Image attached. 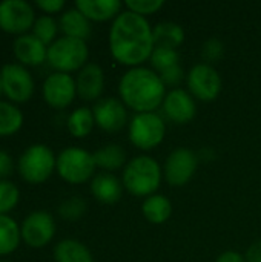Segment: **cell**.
Wrapping results in <instances>:
<instances>
[{
  "label": "cell",
  "mask_w": 261,
  "mask_h": 262,
  "mask_svg": "<svg viewBox=\"0 0 261 262\" xmlns=\"http://www.w3.org/2000/svg\"><path fill=\"white\" fill-rule=\"evenodd\" d=\"M109 48L122 64L137 66L151 58L155 43L148 20L132 11L118 14L109 31Z\"/></svg>",
  "instance_id": "6da1fadb"
},
{
  "label": "cell",
  "mask_w": 261,
  "mask_h": 262,
  "mask_svg": "<svg viewBox=\"0 0 261 262\" xmlns=\"http://www.w3.org/2000/svg\"><path fill=\"white\" fill-rule=\"evenodd\" d=\"M120 97L125 104L140 114L152 112L165 101V84L155 72L146 68H134L120 80Z\"/></svg>",
  "instance_id": "7a4b0ae2"
},
{
  "label": "cell",
  "mask_w": 261,
  "mask_h": 262,
  "mask_svg": "<svg viewBox=\"0 0 261 262\" xmlns=\"http://www.w3.org/2000/svg\"><path fill=\"white\" fill-rule=\"evenodd\" d=\"M162 181V169L151 157H137L131 160L123 172L125 187L135 196L154 193Z\"/></svg>",
  "instance_id": "3957f363"
},
{
  "label": "cell",
  "mask_w": 261,
  "mask_h": 262,
  "mask_svg": "<svg viewBox=\"0 0 261 262\" xmlns=\"http://www.w3.org/2000/svg\"><path fill=\"white\" fill-rule=\"evenodd\" d=\"M46 60L58 72H71L82 68L88 60V46L85 40L60 37L48 46Z\"/></svg>",
  "instance_id": "277c9868"
},
{
  "label": "cell",
  "mask_w": 261,
  "mask_h": 262,
  "mask_svg": "<svg viewBox=\"0 0 261 262\" xmlns=\"http://www.w3.org/2000/svg\"><path fill=\"white\" fill-rule=\"evenodd\" d=\"M57 166L52 150L45 144L29 146L18 160L20 175L31 184H38L48 180Z\"/></svg>",
  "instance_id": "5b68a950"
},
{
  "label": "cell",
  "mask_w": 261,
  "mask_h": 262,
  "mask_svg": "<svg viewBox=\"0 0 261 262\" xmlns=\"http://www.w3.org/2000/svg\"><path fill=\"white\" fill-rule=\"evenodd\" d=\"M94 170V155L83 149L68 147L57 158L58 175L71 184H82L88 181L92 177Z\"/></svg>",
  "instance_id": "8992f818"
},
{
  "label": "cell",
  "mask_w": 261,
  "mask_h": 262,
  "mask_svg": "<svg viewBox=\"0 0 261 262\" xmlns=\"http://www.w3.org/2000/svg\"><path fill=\"white\" fill-rule=\"evenodd\" d=\"M165 123L154 112L137 114L129 124V138L134 146L142 150L157 147L165 138Z\"/></svg>",
  "instance_id": "52a82bcc"
},
{
  "label": "cell",
  "mask_w": 261,
  "mask_h": 262,
  "mask_svg": "<svg viewBox=\"0 0 261 262\" xmlns=\"http://www.w3.org/2000/svg\"><path fill=\"white\" fill-rule=\"evenodd\" d=\"M0 77L3 94L9 100L15 103H25L31 98L34 92V80L25 66L17 63H8L2 68Z\"/></svg>",
  "instance_id": "ba28073f"
},
{
  "label": "cell",
  "mask_w": 261,
  "mask_h": 262,
  "mask_svg": "<svg viewBox=\"0 0 261 262\" xmlns=\"http://www.w3.org/2000/svg\"><path fill=\"white\" fill-rule=\"evenodd\" d=\"M35 14L32 5L26 0L0 2V28L11 34H20L32 28Z\"/></svg>",
  "instance_id": "9c48e42d"
},
{
  "label": "cell",
  "mask_w": 261,
  "mask_h": 262,
  "mask_svg": "<svg viewBox=\"0 0 261 262\" xmlns=\"http://www.w3.org/2000/svg\"><path fill=\"white\" fill-rule=\"evenodd\" d=\"M188 86L195 98L202 101H212L222 91L220 74L211 64H197L188 74Z\"/></svg>",
  "instance_id": "30bf717a"
},
{
  "label": "cell",
  "mask_w": 261,
  "mask_h": 262,
  "mask_svg": "<svg viewBox=\"0 0 261 262\" xmlns=\"http://www.w3.org/2000/svg\"><path fill=\"white\" fill-rule=\"evenodd\" d=\"M20 233L29 247L40 249L46 246L55 233L54 218L48 212H32L23 220Z\"/></svg>",
  "instance_id": "8fae6325"
},
{
  "label": "cell",
  "mask_w": 261,
  "mask_h": 262,
  "mask_svg": "<svg viewBox=\"0 0 261 262\" xmlns=\"http://www.w3.org/2000/svg\"><path fill=\"white\" fill-rule=\"evenodd\" d=\"M197 164H198V160L192 150L185 149V147L177 149L166 160L165 178L174 187L185 186L192 178L197 169Z\"/></svg>",
  "instance_id": "7c38bea8"
},
{
  "label": "cell",
  "mask_w": 261,
  "mask_h": 262,
  "mask_svg": "<svg viewBox=\"0 0 261 262\" xmlns=\"http://www.w3.org/2000/svg\"><path fill=\"white\" fill-rule=\"evenodd\" d=\"M77 84L69 74L54 72L43 83V97L52 107L63 109L69 106L75 97Z\"/></svg>",
  "instance_id": "4fadbf2b"
},
{
  "label": "cell",
  "mask_w": 261,
  "mask_h": 262,
  "mask_svg": "<svg viewBox=\"0 0 261 262\" xmlns=\"http://www.w3.org/2000/svg\"><path fill=\"white\" fill-rule=\"evenodd\" d=\"M95 123L106 132H117L126 124V109L117 98H103L92 109Z\"/></svg>",
  "instance_id": "5bb4252c"
},
{
  "label": "cell",
  "mask_w": 261,
  "mask_h": 262,
  "mask_svg": "<svg viewBox=\"0 0 261 262\" xmlns=\"http://www.w3.org/2000/svg\"><path fill=\"white\" fill-rule=\"evenodd\" d=\"M163 111L174 123L185 124L195 115V101L186 91L174 89L165 97Z\"/></svg>",
  "instance_id": "9a60e30c"
},
{
  "label": "cell",
  "mask_w": 261,
  "mask_h": 262,
  "mask_svg": "<svg viewBox=\"0 0 261 262\" xmlns=\"http://www.w3.org/2000/svg\"><path fill=\"white\" fill-rule=\"evenodd\" d=\"M77 94L80 95L82 100L92 101L100 97L103 92V84H105V77H103V69L95 64V63H88L82 68L77 77Z\"/></svg>",
  "instance_id": "2e32d148"
},
{
  "label": "cell",
  "mask_w": 261,
  "mask_h": 262,
  "mask_svg": "<svg viewBox=\"0 0 261 262\" xmlns=\"http://www.w3.org/2000/svg\"><path fill=\"white\" fill-rule=\"evenodd\" d=\"M14 54L20 63L37 66L45 61L48 48L34 34H22L14 40Z\"/></svg>",
  "instance_id": "e0dca14e"
},
{
  "label": "cell",
  "mask_w": 261,
  "mask_h": 262,
  "mask_svg": "<svg viewBox=\"0 0 261 262\" xmlns=\"http://www.w3.org/2000/svg\"><path fill=\"white\" fill-rule=\"evenodd\" d=\"M75 8L89 20L105 21L112 18L122 8L118 0H77Z\"/></svg>",
  "instance_id": "ac0fdd59"
},
{
  "label": "cell",
  "mask_w": 261,
  "mask_h": 262,
  "mask_svg": "<svg viewBox=\"0 0 261 262\" xmlns=\"http://www.w3.org/2000/svg\"><path fill=\"white\" fill-rule=\"evenodd\" d=\"M122 190L120 181L111 173H100L91 183L92 195L105 204L117 203L122 196Z\"/></svg>",
  "instance_id": "d6986e66"
},
{
  "label": "cell",
  "mask_w": 261,
  "mask_h": 262,
  "mask_svg": "<svg viewBox=\"0 0 261 262\" xmlns=\"http://www.w3.org/2000/svg\"><path fill=\"white\" fill-rule=\"evenodd\" d=\"M60 29L65 32V37H72L78 40H86L91 35L89 20L75 8L68 9L60 17Z\"/></svg>",
  "instance_id": "ffe728a7"
},
{
  "label": "cell",
  "mask_w": 261,
  "mask_h": 262,
  "mask_svg": "<svg viewBox=\"0 0 261 262\" xmlns=\"http://www.w3.org/2000/svg\"><path fill=\"white\" fill-rule=\"evenodd\" d=\"M55 262H94L91 252L75 239H63L54 249Z\"/></svg>",
  "instance_id": "44dd1931"
},
{
  "label": "cell",
  "mask_w": 261,
  "mask_h": 262,
  "mask_svg": "<svg viewBox=\"0 0 261 262\" xmlns=\"http://www.w3.org/2000/svg\"><path fill=\"white\" fill-rule=\"evenodd\" d=\"M152 35H154L155 46H163V48H171V49H175L185 40L183 28L174 21L158 23L152 29Z\"/></svg>",
  "instance_id": "7402d4cb"
},
{
  "label": "cell",
  "mask_w": 261,
  "mask_h": 262,
  "mask_svg": "<svg viewBox=\"0 0 261 262\" xmlns=\"http://www.w3.org/2000/svg\"><path fill=\"white\" fill-rule=\"evenodd\" d=\"M143 215L152 224H163L172 213L171 201L163 195H151L143 203Z\"/></svg>",
  "instance_id": "603a6c76"
},
{
  "label": "cell",
  "mask_w": 261,
  "mask_h": 262,
  "mask_svg": "<svg viewBox=\"0 0 261 262\" xmlns=\"http://www.w3.org/2000/svg\"><path fill=\"white\" fill-rule=\"evenodd\" d=\"M20 229L8 215H0V255L14 252L20 243Z\"/></svg>",
  "instance_id": "cb8c5ba5"
},
{
  "label": "cell",
  "mask_w": 261,
  "mask_h": 262,
  "mask_svg": "<svg viewBox=\"0 0 261 262\" xmlns=\"http://www.w3.org/2000/svg\"><path fill=\"white\" fill-rule=\"evenodd\" d=\"M125 160H126V152L118 144L105 146L103 149H98L94 154L95 166H98L102 169H106V170L120 169L125 164Z\"/></svg>",
  "instance_id": "d4e9b609"
},
{
  "label": "cell",
  "mask_w": 261,
  "mask_h": 262,
  "mask_svg": "<svg viewBox=\"0 0 261 262\" xmlns=\"http://www.w3.org/2000/svg\"><path fill=\"white\" fill-rule=\"evenodd\" d=\"M94 123H95V118H94L92 111L88 109V107H78L69 115L68 129L74 137L83 138L92 130Z\"/></svg>",
  "instance_id": "484cf974"
},
{
  "label": "cell",
  "mask_w": 261,
  "mask_h": 262,
  "mask_svg": "<svg viewBox=\"0 0 261 262\" xmlns=\"http://www.w3.org/2000/svg\"><path fill=\"white\" fill-rule=\"evenodd\" d=\"M23 124V115L18 107L8 101H0V137L15 134Z\"/></svg>",
  "instance_id": "4316f807"
},
{
  "label": "cell",
  "mask_w": 261,
  "mask_h": 262,
  "mask_svg": "<svg viewBox=\"0 0 261 262\" xmlns=\"http://www.w3.org/2000/svg\"><path fill=\"white\" fill-rule=\"evenodd\" d=\"M177 61H178V54L175 49H171V48L155 46L152 54H151V63L160 72L178 64Z\"/></svg>",
  "instance_id": "83f0119b"
},
{
  "label": "cell",
  "mask_w": 261,
  "mask_h": 262,
  "mask_svg": "<svg viewBox=\"0 0 261 262\" xmlns=\"http://www.w3.org/2000/svg\"><path fill=\"white\" fill-rule=\"evenodd\" d=\"M32 31L40 41H43L45 45H51L54 43V37L57 34V21L49 15H42L35 20Z\"/></svg>",
  "instance_id": "f1b7e54d"
},
{
  "label": "cell",
  "mask_w": 261,
  "mask_h": 262,
  "mask_svg": "<svg viewBox=\"0 0 261 262\" xmlns=\"http://www.w3.org/2000/svg\"><path fill=\"white\" fill-rule=\"evenodd\" d=\"M18 196L20 192L14 183L0 180V215H5L6 212L12 210L18 203Z\"/></svg>",
  "instance_id": "f546056e"
},
{
  "label": "cell",
  "mask_w": 261,
  "mask_h": 262,
  "mask_svg": "<svg viewBox=\"0 0 261 262\" xmlns=\"http://www.w3.org/2000/svg\"><path fill=\"white\" fill-rule=\"evenodd\" d=\"M86 210V203L80 196H72L66 201H63L58 207V213L62 218L68 221H75L78 220Z\"/></svg>",
  "instance_id": "4dcf8cb0"
},
{
  "label": "cell",
  "mask_w": 261,
  "mask_h": 262,
  "mask_svg": "<svg viewBox=\"0 0 261 262\" xmlns=\"http://www.w3.org/2000/svg\"><path fill=\"white\" fill-rule=\"evenodd\" d=\"M125 5L129 11L138 15H146L157 12L163 6V0H128Z\"/></svg>",
  "instance_id": "1f68e13d"
},
{
  "label": "cell",
  "mask_w": 261,
  "mask_h": 262,
  "mask_svg": "<svg viewBox=\"0 0 261 262\" xmlns=\"http://www.w3.org/2000/svg\"><path fill=\"white\" fill-rule=\"evenodd\" d=\"M225 54V46L218 38H211L203 45V58L209 63L218 61Z\"/></svg>",
  "instance_id": "d6a6232c"
},
{
  "label": "cell",
  "mask_w": 261,
  "mask_h": 262,
  "mask_svg": "<svg viewBox=\"0 0 261 262\" xmlns=\"http://www.w3.org/2000/svg\"><path fill=\"white\" fill-rule=\"evenodd\" d=\"M160 78L163 81V84H178L183 80V69L175 64L163 72H160Z\"/></svg>",
  "instance_id": "836d02e7"
},
{
  "label": "cell",
  "mask_w": 261,
  "mask_h": 262,
  "mask_svg": "<svg viewBox=\"0 0 261 262\" xmlns=\"http://www.w3.org/2000/svg\"><path fill=\"white\" fill-rule=\"evenodd\" d=\"M14 164H12V158L9 154H6L5 150H0V178H6L12 173Z\"/></svg>",
  "instance_id": "e575fe53"
},
{
  "label": "cell",
  "mask_w": 261,
  "mask_h": 262,
  "mask_svg": "<svg viewBox=\"0 0 261 262\" xmlns=\"http://www.w3.org/2000/svg\"><path fill=\"white\" fill-rule=\"evenodd\" d=\"M35 5L46 12H58L65 6V2L63 0H37Z\"/></svg>",
  "instance_id": "d590c367"
},
{
  "label": "cell",
  "mask_w": 261,
  "mask_h": 262,
  "mask_svg": "<svg viewBox=\"0 0 261 262\" xmlns=\"http://www.w3.org/2000/svg\"><path fill=\"white\" fill-rule=\"evenodd\" d=\"M246 262H261V241L254 243L246 252Z\"/></svg>",
  "instance_id": "8d00e7d4"
},
{
  "label": "cell",
  "mask_w": 261,
  "mask_h": 262,
  "mask_svg": "<svg viewBox=\"0 0 261 262\" xmlns=\"http://www.w3.org/2000/svg\"><path fill=\"white\" fill-rule=\"evenodd\" d=\"M217 262H246V259L237 252H225L218 256Z\"/></svg>",
  "instance_id": "74e56055"
},
{
  "label": "cell",
  "mask_w": 261,
  "mask_h": 262,
  "mask_svg": "<svg viewBox=\"0 0 261 262\" xmlns=\"http://www.w3.org/2000/svg\"><path fill=\"white\" fill-rule=\"evenodd\" d=\"M3 94V86H2V77H0V95Z\"/></svg>",
  "instance_id": "f35d334b"
},
{
  "label": "cell",
  "mask_w": 261,
  "mask_h": 262,
  "mask_svg": "<svg viewBox=\"0 0 261 262\" xmlns=\"http://www.w3.org/2000/svg\"><path fill=\"white\" fill-rule=\"evenodd\" d=\"M0 262H9V261H0Z\"/></svg>",
  "instance_id": "ab89813d"
}]
</instances>
